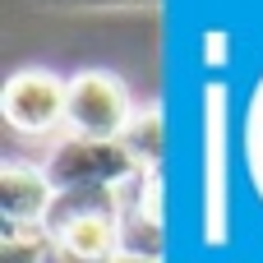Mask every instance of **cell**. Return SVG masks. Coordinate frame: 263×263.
<instances>
[{
    "instance_id": "277c9868",
    "label": "cell",
    "mask_w": 263,
    "mask_h": 263,
    "mask_svg": "<svg viewBox=\"0 0 263 263\" xmlns=\"http://www.w3.org/2000/svg\"><path fill=\"white\" fill-rule=\"evenodd\" d=\"M65 106H69V79L42 69V65H18L5 88H0V116L14 134L28 139H46L65 125Z\"/></svg>"
},
{
    "instance_id": "8fae6325",
    "label": "cell",
    "mask_w": 263,
    "mask_h": 263,
    "mask_svg": "<svg viewBox=\"0 0 263 263\" xmlns=\"http://www.w3.org/2000/svg\"><path fill=\"white\" fill-rule=\"evenodd\" d=\"M217 51L227 55V37H217V32H208V65H213V69L222 65V60H217Z\"/></svg>"
},
{
    "instance_id": "7c38bea8",
    "label": "cell",
    "mask_w": 263,
    "mask_h": 263,
    "mask_svg": "<svg viewBox=\"0 0 263 263\" xmlns=\"http://www.w3.org/2000/svg\"><path fill=\"white\" fill-rule=\"evenodd\" d=\"M111 263H162V254H120V259Z\"/></svg>"
},
{
    "instance_id": "52a82bcc",
    "label": "cell",
    "mask_w": 263,
    "mask_h": 263,
    "mask_svg": "<svg viewBox=\"0 0 263 263\" xmlns=\"http://www.w3.org/2000/svg\"><path fill=\"white\" fill-rule=\"evenodd\" d=\"M217 88H208V240H217V217H222V203H227V180H222V166H217Z\"/></svg>"
},
{
    "instance_id": "3957f363",
    "label": "cell",
    "mask_w": 263,
    "mask_h": 263,
    "mask_svg": "<svg viewBox=\"0 0 263 263\" xmlns=\"http://www.w3.org/2000/svg\"><path fill=\"white\" fill-rule=\"evenodd\" d=\"M134 116H139V102L116 69L69 74V106H65V129L69 134H79V139H125Z\"/></svg>"
},
{
    "instance_id": "9c48e42d",
    "label": "cell",
    "mask_w": 263,
    "mask_h": 263,
    "mask_svg": "<svg viewBox=\"0 0 263 263\" xmlns=\"http://www.w3.org/2000/svg\"><path fill=\"white\" fill-rule=\"evenodd\" d=\"M42 254H46V236L0 240V263H42Z\"/></svg>"
},
{
    "instance_id": "ba28073f",
    "label": "cell",
    "mask_w": 263,
    "mask_h": 263,
    "mask_svg": "<svg viewBox=\"0 0 263 263\" xmlns=\"http://www.w3.org/2000/svg\"><path fill=\"white\" fill-rule=\"evenodd\" d=\"M51 14H129V9H153L157 0H28Z\"/></svg>"
},
{
    "instance_id": "6da1fadb",
    "label": "cell",
    "mask_w": 263,
    "mask_h": 263,
    "mask_svg": "<svg viewBox=\"0 0 263 263\" xmlns=\"http://www.w3.org/2000/svg\"><path fill=\"white\" fill-rule=\"evenodd\" d=\"M46 240L83 254V259L111 263L125 254V199L111 190H69L55 194Z\"/></svg>"
},
{
    "instance_id": "7a4b0ae2",
    "label": "cell",
    "mask_w": 263,
    "mask_h": 263,
    "mask_svg": "<svg viewBox=\"0 0 263 263\" xmlns=\"http://www.w3.org/2000/svg\"><path fill=\"white\" fill-rule=\"evenodd\" d=\"M42 166H46L55 194H69V190H111V194H120L143 171L125 139H79V134L60 139Z\"/></svg>"
},
{
    "instance_id": "8992f818",
    "label": "cell",
    "mask_w": 263,
    "mask_h": 263,
    "mask_svg": "<svg viewBox=\"0 0 263 263\" xmlns=\"http://www.w3.org/2000/svg\"><path fill=\"white\" fill-rule=\"evenodd\" d=\"M125 143H129V153L139 157V166H143V171H162V148H166V120H162V106H157V102L139 106L134 125L125 129Z\"/></svg>"
},
{
    "instance_id": "30bf717a",
    "label": "cell",
    "mask_w": 263,
    "mask_h": 263,
    "mask_svg": "<svg viewBox=\"0 0 263 263\" xmlns=\"http://www.w3.org/2000/svg\"><path fill=\"white\" fill-rule=\"evenodd\" d=\"M42 263H97V259H83V254H74V250H65V245L46 240V254H42Z\"/></svg>"
},
{
    "instance_id": "5b68a950",
    "label": "cell",
    "mask_w": 263,
    "mask_h": 263,
    "mask_svg": "<svg viewBox=\"0 0 263 263\" xmlns=\"http://www.w3.org/2000/svg\"><path fill=\"white\" fill-rule=\"evenodd\" d=\"M51 208H55V185L46 166L5 157L0 162V240L46 236Z\"/></svg>"
}]
</instances>
